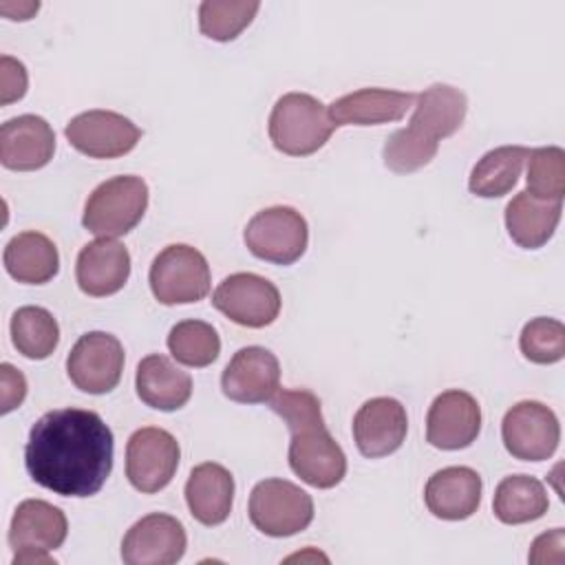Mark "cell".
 Returning <instances> with one entry per match:
<instances>
[{"instance_id":"27","label":"cell","mask_w":565,"mask_h":565,"mask_svg":"<svg viewBox=\"0 0 565 565\" xmlns=\"http://www.w3.org/2000/svg\"><path fill=\"white\" fill-rule=\"evenodd\" d=\"M550 508L545 486L530 475H510L499 481L492 499L494 516L505 525L541 519Z\"/></svg>"},{"instance_id":"25","label":"cell","mask_w":565,"mask_h":565,"mask_svg":"<svg viewBox=\"0 0 565 565\" xmlns=\"http://www.w3.org/2000/svg\"><path fill=\"white\" fill-rule=\"evenodd\" d=\"M561 212V201H543L523 190L505 205L508 234L519 247L539 249L554 236Z\"/></svg>"},{"instance_id":"18","label":"cell","mask_w":565,"mask_h":565,"mask_svg":"<svg viewBox=\"0 0 565 565\" xmlns=\"http://www.w3.org/2000/svg\"><path fill=\"white\" fill-rule=\"evenodd\" d=\"M406 433V408L395 397L366 399L353 417L355 446L369 459L395 452L404 444Z\"/></svg>"},{"instance_id":"34","label":"cell","mask_w":565,"mask_h":565,"mask_svg":"<svg viewBox=\"0 0 565 565\" xmlns=\"http://www.w3.org/2000/svg\"><path fill=\"white\" fill-rule=\"evenodd\" d=\"M29 86V75L26 68L20 60L11 55L0 57V104L9 106L11 102H18L24 97Z\"/></svg>"},{"instance_id":"7","label":"cell","mask_w":565,"mask_h":565,"mask_svg":"<svg viewBox=\"0 0 565 565\" xmlns=\"http://www.w3.org/2000/svg\"><path fill=\"white\" fill-rule=\"evenodd\" d=\"M68 534L64 512L42 499L22 501L9 525V545L13 550V565H51L49 552L62 547Z\"/></svg>"},{"instance_id":"22","label":"cell","mask_w":565,"mask_h":565,"mask_svg":"<svg viewBox=\"0 0 565 565\" xmlns=\"http://www.w3.org/2000/svg\"><path fill=\"white\" fill-rule=\"evenodd\" d=\"M481 477L468 466H448L437 470L426 488L424 501L433 516L444 521H463L481 503Z\"/></svg>"},{"instance_id":"33","label":"cell","mask_w":565,"mask_h":565,"mask_svg":"<svg viewBox=\"0 0 565 565\" xmlns=\"http://www.w3.org/2000/svg\"><path fill=\"white\" fill-rule=\"evenodd\" d=\"M519 347L525 360L534 364H554L565 355V327L554 318H532L523 324Z\"/></svg>"},{"instance_id":"29","label":"cell","mask_w":565,"mask_h":565,"mask_svg":"<svg viewBox=\"0 0 565 565\" xmlns=\"http://www.w3.org/2000/svg\"><path fill=\"white\" fill-rule=\"evenodd\" d=\"M11 342L29 360L49 358L60 342V327L53 313L44 307L26 305L11 316Z\"/></svg>"},{"instance_id":"26","label":"cell","mask_w":565,"mask_h":565,"mask_svg":"<svg viewBox=\"0 0 565 565\" xmlns=\"http://www.w3.org/2000/svg\"><path fill=\"white\" fill-rule=\"evenodd\" d=\"M2 260L9 276L24 285H44L60 269L55 243L35 230L15 234L4 247Z\"/></svg>"},{"instance_id":"20","label":"cell","mask_w":565,"mask_h":565,"mask_svg":"<svg viewBox=\"0 0 565 565\" xmlns=\"http://www.w3.org/2000/svg\"><path fill=\"white\" fill-rule=\"evenodd\" d=\"M130 276V254L115 238L86 243L75 263V278L86 296L104 298L117 294Z\"/></svg>"},{"instance_id":"4","label":"cell","mask_w":565,"mask_h":565,"mask_svg":"<svg viewBox=\"0 0 565 565\" xmlns=\"http://www.w3.org/2000/svg\"><path fill=\"white\" fill-rule=\"evenodd\" d=\"M267 130L278 152L307 157L329 141L335 126L318 97L309 93H285L271 108Z\"/></svg>"},{"instance_id":"3","label":"cell","mask_w":565,"mask_h":565,"mask_svg":"<svg viewBox=\"0 0 565 565\" xmlns=\"http://www.w3.org/2000/svg\"><path fill=\"white\" fill-rule=\"evenodd\" d=\"M413 108L411 124L395 130L382 150L384 166L397 174L415 172L435 159L439 139L463 126L468 97L450 84H433L415 97Z\"/></svg>"},{"instance_id":"11","label":"cell","mask_w":565,"mask_h":565,"mask_svg":"<svg viewBox=\"0 0 565 565\" xmlns=\"http://www.w3.org/2000/svg\"><path fill=\"white\" fill-rule=\"evenodd\" d=\"M179 459L181 448L172 433L143 426L135 430L126 444V477L135 490L152 494L172 481Z\"/></svg>"},{"instance_id":"28","label":"cell","mask_w":565,"mask_h":565,"mask_svg":"<svg viewBox=\"0 0 565 565\" xmlns=\"http://www.w3.org/2000/svg\"><path fill=\"white\" fill-rule=\"evenodd\" d=\"M530 150L525 146H499L488 150L472 168L468 188L481 199L505 196L519 181Z\"/></svg>"},{"instance_id":"21","label":"cell","mask_w":565,"mask_h":565,"mask_svg":"<svg viewBox=\"0 0 565 565\" xmlns=\"http://www.w3.org/2000/svg\"><path fill=\"white\" fill-rule=\"evenodd\" d=\"M415 93L391 88H360L338 97L327 106L335 128L340 126H377L399 121L415 104Z\"/></svg>"},{"instance_id":"24","label":"cell","mask_w":565,"mask_h":565,"mask_svg":"<svg viewBox=\"0 0 565 565\" xmlns=\"http://www.w3.org/2000/svg\"><path fill=\"white\" fill-rule=\"evenodd\" d=\"M185 503L190 514L203 525L223 523L234 503V477L214 461H205L192 468L185 483Z\"/></svg>"},{"instance_id":"23","label":"cell","mask_w":565,"mask_h":565,"mask_svg":"<svg viewBox=\"0 0 565 565\" xmlns=\"http://www.w3.org/2000/svg\"><path fill=\"white\" fill-rule=\"evenodd\" d=\"M135 388L139 399L157 411H179L192 397V377L163 353H150L137 364Z\"/></svg>"},{"instance_id":"5","label":"cell","mask_w":565,"mask_h":565,"mask_svg":"<svg viewBox=\"0 0 565 565\" xmlns=\"http://www.w3.org/2000/svg\"><path fill=\"white\" fill-rule=\"evenodd\" d=\"M148 207L141 177L119 174L99 183L86 199L82 225L99 238H117L137 227Z\"/></svg>"},{"instance_id":"9","label":"cell","mask_w":565,"mask_h":565,"mask_svg":"<svg viewBox=\"0 0 565 565\" xmlns=\"http://www.w3.org/2000/svg\"><path fill=\"white\" fill-rule=\"evenodd\" d=\"M243 241L256 258L276 265H291L307 249L309 225L296 207L271 205L247 221Z\"/></svg>"},{"instance_id":"17","label":"cell","mask_w":565,"mask_h":565,"mask_svg":"<svg viewBox=\"0 0 565 565\" xmlns=\"http://www.w3.org/2000/svg\"><path fill=\"white\" fill-rule=\"evenodd\" d=\"M481 430L479 402L459 388L439 393L426 415V439L439 450L468 448Z\"/></svg>"},{"instance_id":"31","label":"cell","mask_w":565,"mask_h":565,"mask_svg":"<svg viewBox=\"0 0 565 565\" xmlns=\"http://www.w3.org/2000/svg\"><path fill=\"white\" fill-rule=\"evenodd\" d=\"M258 9V0H205L199 7V29L210 40L230 42L252 24Z\"/></svg>"},{"instance_id":"14","label":"cell","mask_w":565,"mask_h":565,"mask_svg":"<svg viewBox=\"0 0 565 565\" xmlns=\"http://www.w3.org/2000/svg\"><path fill=\"white\" fill-rule=\"evenodd\" d=\"M64 135L68 143L86 157L117 159L139 143L141 128L115 110L95 108L75 115L66 124Z\"/></svg>"},{"instance_id":"15","label":"cell","mask_w":565,"mask_h":565,"mask_svg":"<svg viewBox=\"0 0 565 565\" xmlns=\"http://www.w3.org/2000/svg\"><path fill=\"white\" fill-rule=\"evenodd\" d=\"M188 536L179 519L152 512L141 516L121 541L126 565H172L183 558Z\"/></svg>"},{"instance_id":"13","label":"cell","mask_w":565,"mask_h":565,"mask_svg":"<svg viewBox=\"0 0 565 565\" xmlns=\"http://www.w3.org/2000/svg\"><path fill=\"white\" fill-rule=\"evenodd\" d=\"M124 360V347L113 333L88 331L73 344L66 358V373L79 391L104 395L119 384Z\"/></svg>"},{"instance_id":"8","label":"cell","mask_w":565,"mask_h":565,"mask_svg":"<svg viewBox=\"0 0 565 565\" xmlns=\"http://www.w3.org/2000/svg\"><path fill=\"white\" fill-rule=\"evenodd\" d=\"M249 521L267 536H294L313 521V499L287 479L258 481L249 494Z\"/></svg>"},{"instance_id":"12","label":"cell","mask_w":565,"mask_h":565,"mask_svg":"<svg viewBox=\"0 0 565 565\" xmlns=\"http://www.w3.org/2000/svg\"><path fill=\"white\" fill-rule=\"evenodd\" d=\"M501 437L514 459L545 461L558 448L561 424L550 406L536 399H523L505 413Z\"/></svg>"},{"instance_id":"19","label":"cell","mask_w":565,"mask_h":565,"mask_svg":"<svg viewBox=\"0 0 565 565\" xmlns=\"http://www.w3.org/2000/svg\"><path fill=\"white\" fill-rule=\"evenodd\" d=\"M55 152V132L40 115H18L0 126V161L9 170L44 168Z\"/></svg>"},{"instance_id":"36","label":"cell","mask_w":565,"mask_h":565,"mask_svg":"<svg viewBox=\"0 0 565 565\" xmlns=\"http://www.w3.org/2000/svg\"><path fill=\"white\" fill-rule=\"evenodd\" d=\"M563 547H565V532H563V527H554L552 532L541 534L532 543L530 563H561Z\"/></svg>"},{"instance_id":"6","label":"cell","mask_w":565,"mask_h":565,"mask_svg":"<svg viewBox=\"0 0 565 565\" xmlns=\"http://www.w3.org/2000/svg\"><path fill=\"white\" fill-rule=\"evenodd\" d=\"M150 289L161 305H190L210 294L212 274L205 256L185 243L163 247L150 265Z\"/></svg>"},{"instance_id":"10","label":"cell","mask_w":565,"mask_h":565,"mask_svg":"<svg viewBox=\"0 0 565 565\" xmlns=\"http://www.w3.org/2000/svg\"><path fill=\"white\" fill-rule=\"evenodd\" d=\"M212 305L232 322L247 329L269 327L280 313V291L265 276L238 271L218 282Z\"/></svg>"},{"instance_id":"1","label":"cell","mask_w":565,"mask_h":565,"mask_svg":"<svg viewBox=\"0 0 565 565\" xmlns=\"http://www.w3.org/2000/svg\"><path fill=\"white\" fill-rule=\"evenodd\" d=\"M113 430L95 411L55 408L31 426L24 466L60 497H93L113 470Z\"/></svg>"},{"instance_id":"16","label":"cell","mask_w":565,"mask_h":565,"mask_svg":"<svg viewBox=\"0 0 565 565\" xmlns=\"http://www.w3.org/2000/svg\"><path fill=\"white\" fill-rule=\"evenodd\" d=\"M221 388L238 404L269 402L280 388V362L265 347H243L223 369Z\"/></svg>"},{"instance_id":"30","label":"cell","mask_w":565,"mask_h":565,"mask_svg":"<svg viewBox=\"0 0 565 565\" xmlns=\"http://www.w3.org/2000/svg\"><path fill=\"white\" fill-rule=\"evenodd\" d=\"M168 351L179 364L203 369L221 353L216 329L203 320H181L168 333Z\"/></svg>"},{"instance_id":"35","label":"cell","mask_w":565,"mask_h":565,"mask_svg":"<svg viewBox=\"0 0 565 565\" xmlns=\"http://www.w3.org/2000/svg\"><path fill=\"white\" fill-rule=\"evenodd\" d=\"M0 377H2V413H11L13 408H18L24 397H26V380L22 375V371H18L13 364L4 362L0 366Z\"/></svg>"},{"instance_id":"2","label":"cell","mask_w":565,"mask_h":565,"mask_svg":"<svg viewBox=\"0 0 565 565\" xmlns=\"http://www.w3.org/2000/svg\"><path fill=\"white\" fill-rule=\"evenodd\" d=\"M269 406L291 433L287 457L294 475L320 490L335 488L347 475V455L324 424L320 399L307 388H278Z\"/></svg>"},{"instance_id":"32","label":"cell","mask_w":565,"mask_h":565,"mask_svg":"<svg viewBox=\"0 0 565 565\" xmlns=\"http://www.w3.org/2000/svg\"><path fill=\"white\" fill-rule=\"evenodd\" d=\"M543 201H561L565 196V150L558 146L534 148L527 154V190Z\"/></svg>"}]
</instances>
